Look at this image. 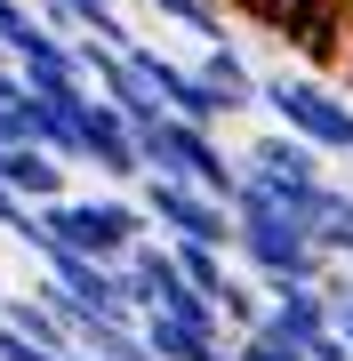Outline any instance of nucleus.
<instances>
[{
  "label": "nucleus",
  "mask_w": 353,
  "mask_h": 361,
  "mask_svg": "<svg viewBox=\"0 0 353 361\" xmlns=\"http://www.w3.org/2000/svg\"><path fill=\"white\" fill-rule=\"evenodd\" d=\"M233 217H241V257L265 273V281H297V289H321L329 273V249L314 241V225H297L289 209L265 193L257 177H241L233 185Z\"/></svg>",
  "instance_id": "1"
},
{
  "label": "nucleus",
  "mask_w": 353,
  "mask_h": 361,
  "mask_svg": "<svg viewBox=\"0 0 353 361\" xmlns=\"http://www.w3.org/2000/svg\"><path fill=\"white\" fill-rule=\"evenodd\" d=\"M137 145H144V169H153V177H177V185H201V193L233 201L241 169L225 161L217 129H201V121H177V113H153V121H137Z\"/></svg>",
  "instance_id": "2"
},
{
  "label": "nucleus",
  "mask_w": 353,
  "mask_h": 361,
  "mask_svg": "<svg viewBox=\"0 0 353 361\" xmlns=\"http://www.w3.org/2000/svg\"><path fill=\"white\" fill-rule=\"evenodd\" d=\"M40 225L56 233L65 249H80V257H105V265H129V249L153 233V217H144V201H120V193H97V201H49L40 209Z\"/></svg>",
  "instance_id": "3"
},
{
  "label": "nucleus",
  "mask_w": 353,
  "mask_h": 361,
  "mask_svg": "<svg viewBox=\"0 0 353 361\" xmlns=\"http://www.w3.org/2000/svg\"><path fill=\"white\" fill-rule=\"evenodd\" d=\"M257 104L281 121V129H297L305 145H321V153H345V161H353V104H345L337 89H321V80H305V73H265Z\"/></svg>",
  "instance_id": "4"
},
{
  "label": "nucleus",
  "mask_w": 353,
  "mask_h": 361,
  "mask_svg": "<svg viewBox=\"0 0 353 361\" xmlns=\"http://www.w3.org/2000/svg\"><path fill=\"white\" fill-rule=\"evenodd\" d=\"M144 217L161 225V241H209V249H241V217L233 201L201 193V185H177V177H144L137 185Z\"/></svg>",
  "instance_id": "5"
},
{
  "label": "nucleus",
  "mask_w": 353,
  "mask_h": 361,
  "mask_svg": "<svg viewBox=\"0 0 353 361\" xmlns=\"http://www.w3.org/2000/svg\"><path fill=\"white\" fill-rule=\"evenodd\" d=\"M273 297V313H265V337H281V345H314V337L337 329V305H329L321 289H297V281H265Z\"/></svg>",
  "instance_id": "6"
},
{
  "label": "nucleus",
  "mask_w": 353,
  "mask_h": 361,
  "mask_svg": "<svg viewBox=\"0 0 353 361\" xmlns=\"http://www.w3.org/2000/svg\"><path fill=\"white\" fill-rule=\"evenodd\" d=\"M49 97H32V80L0 65V145H49Z\"/></svg>",
  "instance_id": "7"
},
{
  "label": "nucleus",
  "mask_w": 353,
  "mask_h": 361,
  "mask_svg": "<svg viewBox=\"0 0 353 361\" xmlns=\"http://www.w3.org/2000/svg\"><path fill=\"white\" fill-rule=\"evenodd\" d=\"M193 65H201V80H209V89H217L225 104H233V113H249V104H257V89H265V80L249 73V56L233 49V40H217V49H201Z\"/></svg>",
  "instance_id": "8"
},
{
  "label": "nucleus",
  "mask_w": 353,
  "mask_h": 361,
  "mask_svg": "<svg viewBox=\"0 0 353 361\" xmlns=\"http://www.w3.org/2000/svg\"><path fill=\"white\" fill-rule=\"evenodd\" d=\"M144 8H153L161 25L193 32L201 49H217V40H233V32H225V0H144Z\"/></svg>",
  "instance_id": "9"
},
{
  "label": "nucleus",
  "mask_w": 353,
  "mask_h": 361,
  "mask_svg": "<svg viewBox=\"0 0 353 361\" xmlns=\"http://www.w3.org/2000/svg\"><path fill=\"white\" fill-rule=\"evenodd\" d=\"M169 249H177V265H185V281H193L201 297H209V305H217L225 289H233V273H225V249H209V241H169Z\"/></svg>",
  "instance_id": "10"
},
{
  "label": "nucleus",
  "mask_w": 353,
  "mask_h": 361,
  "mask_svg": "<svg viewBox=\"0 0 353 361\" xmlns=\"http://www.w3.org/2000/svg\"><path fill=\"white\" fill-rule=\"evenodd\" d=\"M345 25H353V0H321V8H314V25H305V49H314V56H329Z\"/></svg>",
  "instance_id": "11"
},
{
  "label": "nucleus",
  "mask_w": 353,
  "mask_h": 361,
  "mask_svg": "<svg viewBox=\"0 0 353 361\" xmlns=\"http://www.w3.org/2000/svg\"><path fill=\"white\" fill-rule=\"evenodd\" d=\"M305 353H314V361H353V337H345V329H329V337H314Z\"/></svg>",
  "instance_id": "12"
},
{
  "label": "nucleus",
  "mask_w": 353,
  "mask_h": 361,
  "mask_svg": "<svg viewBox=\"0 0 353 361\" xmlns=\"http://www.w3.org/2000/svg\"><path fill=\"white\" fill-rule=\"evenodd\" d=\"M329 65H345V73H353V25L337 32V49H329Z\"/></svg>",
  "instance_id": "13"
},
{
  "label": "nucleus",
  "mask_w": 353,
  "mask_h": 361,
  "mask_svg": "<svg viewBox=\"0 0 353 361\" xmlns=\"http://www.w3.org/2000/svg\"><path fill=\"white\" fill-rule=\"evenodd\" d=\"M25 16H32L25 0H0V32H8V25H25Z\"/></svg>",
  "instance_id": "14"
},
{
  "label": "nucleus",
  "mask_w": 353,
  "mask_h": 361,
  "mask_svg": "<svg viewBox=\"0 0 353 361\" xmlns=\"http://www.w3.org/2000/svg\"><path fill=\"white\" fill-rule=\"evenodd\" d=\"M337 329H345V337H353V297H345V305H337Z\"/></svg>",
  "instance_id": "15"
},
{
  "label": "nucleus",
  "mask_w": 353,
  "mask_h": 361,
  "mask_svg": "<svg viewBox=\"0 0 353 361\" xmlns=\"http://www.w3.org/2000/svg\"><path fill=\"white\" fill-rule=\"evenodd\" d=\"M0 65H8V32H0Z\"/></svg>",
  "instance_id": "16"
}]
</instances>
